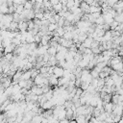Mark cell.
<instances>
[{"label":"cell","instance_id":"1","mask_svg":"<svg viewBox=\"0 0 123 123\" xmlns=\"http://www.w3.org/2000/svg\"><path fill=\"white\" fill-rule=\"evenodd\" d=\"M63 71H64V68L62 67V66H59V65H56L55 68H54V74H55L58 78L63 76Z\"/></svg>","mask_w":123,"mask_h":123},{"label":"cell","instance_id":"2","mask_svg":"<svg viewBox=\"0 0 123 123\" xmlns=\"http://www.w3.org/2000/svg\"><path fill=\"white\" fill-rule=\"evenodd\" d=\"M48 79H49V85L50 86H58V84H59V78L55 74H52Z\"/></svg>","mask_w":123,"mask_h":123},{"label":"cell","instance_id":"3","mask_svg":"<svg viewBox=\"0 0 123 123\" xmlns=\"http://www.w3.org/2000/svg\"><path fill=\"white\" fill-rule=\"evenodd\" d=\"M80 8L82 9L83 12H86V13H89V8H90V5L88 3H86V1H82L81 4H80Z\"/></svg>","mask_w":123,"mask_h":123},{"label":"cell","instance_id":"4","mask_svg":"<svg viewBox=\"0 0 123 123\" xmlns=\"http://www.w3.org/2000/svg\"><path fill=\"white\" fill-rule=\"evenodd\" d=\"M18 29H19V31H26V30H28V21L20 20L18 22Z\"/></svg>","mask_w":123,"mask_h":123},{"label":"cell","instance_id":"5","mask_svg":"<svg viewBox=\"0 0 123 123\" xmlns=\"http://www.w3.org/2000/svg\"><path fill=\"white\" fill-rule=\"evenodd\" d=\"M112 39V34H111V30L106 31L105 35L103 36V40L102 41H109Z\"/></svg>","mask_w":123,"mask_h":123},{"label":"cell","instance_id":"6","mask_svg":"<svg viewBox=\"0 0 123 123\" xmlns=\"http://www.w3.org/2000/svg\"><path fill=\"white\" fill-rule=\"evenodd\" d=\"M43 78H44V77L39 73V74L34 79V84H35V85H37V86L42 85V84H43Z\"/></svg>","mask_w":123,"mask_h":123},{"label":"cell","instance_id":"7","mask_svg":"<svg viewBox=\"0 0 123 123\" xmlns=\"http://www.w3.org/2000/svg\"><path fill=\"white\" fill-rule=\"evenodd\" d=\"M69 81H70V79L67 78V77H64V76L60 77V78H59V84H58V86H64L65 84H68Z\"/></svg>","mask_w":123,"mask_h":123},{"label":"cell","instance_id":"8","mask_svg":"<svg viewBox=\"0 0 123 123\" xmlns=\"http://www.w3.org/2000/svg\"><path fill=\"white\" fill-rule=\"evenodd\" d=\"M104 110H105V111H107V112H112V110H113V103H112V102H109V103L104 104Z\"/></svg>","mask_w":123,"mask_h":123},{"label":"cell","instance_id":"9","mask_svg":"<svg viewBox=\"0 0 123 123\" xmlns=\"http://www.w3.org/2000/svg\"><path fill=\"white\" fill-rule=\"evenodd\" d=\"M42 117H43V115H42V114H40V113H36V114L33 116V118H32V121H31V122L39 123V122H41Z\"/></svg>","mask_w":123,"mask_h":123},{"label":"cell","instance_id":"10","mask_svg":"<svg viewBox=\"0 0 123 123\" xmlns=\"http://www.w3.org/2000/svg\"><path fill=\"white\" fill-rule=\"evenodd\" d=\"M111 68H112V69H114V70H115V71H117V72H123V62H118V63H116V64L112 65V66H111Z\"/></svg>","mask_w":123,"mask_h":123},{"label":"cell","instance_id":"11","mask_svg":"<svg viewBox=\"0 0 123 123\" xmlns=\"http://www.w3.org/2000/svg\"><path fill=\"white\" fill-rule=\"evenodd\" d=\"M0 12L1 13H9V5L7 3H3L0 6Z\"/></svg>","mask_w":123,"mask_h":123},{"label":"cell","instance_id":"12","mask_svg":"<svg viewBox=\"0 0 123 123\" xmlns=\"http://www.w3.org/2000/svg\"><path fill=\"white\" fill-rule=\"evenodd\" d=\"M102 12V7L101 6H93V5H90L89 13H93V12Z\"/></svg>","mask_w":123,"mask_h":123},{"label":"cell","instance_id":"13","mask_svg":"<svg viewBox=\"0 0 123 123\" xmlns=\"http://www.w3.org/2000/svg\"><path fill=\"white\" fill-rule=\"evenodd\" d=\"M9 30L12 31V32L18 31V30H19V29H18V22H16V21L11 22V25H10V27H9Z\"/></svg>","mask_w":123,"mask_h":123},{"label":"cell","instance_id":"14","mask_svg":"<svg viewBox=\"0 0 123 123\" xmlns=\"http://www.w3.org/2000/svg\"><path fill=\"white\" fill-rule=\"evenodd\" d=\"M55 106H54V104L52 103V101L51 100H47L43 105H42V108L44 109V110H49V109H53Z\"/></svg>","mask_w":123,"mask_h":123},{"label":"cell","instance_id":"15","mask_svg":"<svg viewBox=\"0 0 123 123\" xmlns=\"http://www.w3.org/2000/svg\"><path fill=\"white\" fill-rule=\"evenodd\" d=\"M93 40H94V38H93V37H87L86 38V40L84 41V43H85V45H86V47H88V48H91V44H92V42H93Z\"/></svg>","mask_w":123,"mask_h":123},{"label":"cell","instance_id":"16","mask_svg":"<svg viewBox=\"0 0 123 123\" xmlns=\"http://www.w3.org/2000/svg\"><path fill=\"white\" fill-rule=\"evenodd\" d=\"M63 118H66V109H63V110H62L60 112H59V114H58V119L61 121L62 119H63Z\"/></svg>","mask_w":123,"mask_h":123},{"label":"cell","instance_id":"17","mask_svg":"<svg viewBox=\"0 0 123 123\" xmlns=\"http://www.w3.org/2000/svg\"><path fill=\"white\" fill-rule=\"evenodd\" d=\"M62 4L60 2V3H58V4H55V5H53V9L57 12H61L62 10Z\"/></svg>","mask_w":123,"mask_h":123},{"label":"cell","instance_id":"18","mask_svg":"<svg viewBox=\"0 0 123 123\" xmlns=\"http://www.w3.org/2000/svg\"><path fill=\"white\" fill-rule=\"evenodd\" d=\"M47 52H48L50 55H56L57 52H58V50H57V47H56V46H50V47L48 48Z\"/></svg>","mask_w":123,"mask_h":123},{"label":"cell","instance_id":"19","mask_svg":"<svg viewBox=\"0 0 123 123\" xmlns=\"http://www.w3.org/2000/svg\"><path fill=\"white\" fill-rule=\"evenodd\" d=\"M111 102L113 104H118V102H119V94L113 93L112 96H111Z\"/></svg>","mask_w":123,"mask_h":123},{"label":"cell","instance_id":"20","mask_svg":"<svg viewBox=\"0 0 123 123\" xmlns=\"http://www.w3.org/2000/svg\"><path fill=\"white\" fill-rule=\"evenodd\" d=\"M95 24L96 25H103V24H105V19H104L103 15H101L100 17L95 19Z\"/></svg>","mask_w":123,"mask_h":123},{"label":"cell","instance_id":"21","mask_svg":"<svg viewBox=\"0 0 123 123\" xmlns=\"http://www.w3.org/2000/svg\"><path fill=\"white\" fill-rule=\"evenodd\" d=\"M59 26H58V24L57 23H50L49 25H48V31H51V32H54V31H56L57 30V28H58Z\"/></svg>","mask_w":123,"mask_h":123},{"label":"cell","instance_id":"22","mask_svg":"<svg viewBox=\"0 0 123 123\" xmlns=\"http://www.w3.org/2000/svg\"><path fill=\"white\" fill-rule=\"evenodd\" d=\"M73 33L71 32V31H67V32H65L64 33V35H63V37L65 38V39H72L73 38Z\"/></svg>","mask_w":123,"mask_h":123},{"label":"cell","instance_id":"23","mask_svg":"<svg viewBox=\"0 0 123 123\" xmlns=\"http://www.w3.org/2000/svg\"><path fill=\"white\" fill-rule=\"evenodd\" d=\"M87 64H88V62H86L84 59L80 60V61H79V62H78V66H80V67H82V68H85V67L86 68Z\"/></svg>","mask_w":123,"mask_h":123},{"label":"cell","instance_id":"24","mask_svg":"<svg viewBox=\"0 0 123 123\" xmlns=\"http://www.w3.org/2000/svg\"><path fill=\"white\" fill-rule=\"evenodd\" d=\"M24 8L26 9V10H33V8H34V5L31 3V1H26L25 3H24Z\"/></svg>","mask_w":123,"mask_h":123},{"label":"cell","instance_id":"25","mask_svg":"<svg viewBox=\"0 0 123 123\" xmlns=\"http://www.w3.org/2000/svg\"><path fill=\"white\" fill-rule=\"evenodd\" d=\"M56 32L58 33V35H59L60 37H63V35H64V33H65V30H64L63 27H58L57 30H56Z\"/></svg>","mask_w":123,"mask_h":123},{"label":"cell","instance_id":"26","mask_svg":"<svg viewBox=\"0 0 123 123\" xmlns=\"http://www.w3.org/2000/svg\"><path fill=\"white\" fill-rule=\"evenodd\" d=\"M25 10V8H24V4H19L18 6H17V8H16V12L17 13H19V14H21L22 12H23V11Z\"/></svg>","mask_w":123,"mask_h":123},{"label":"cell","instance_id":"27","mask_svg":"<svg viewBox=\"0 0 123 123\" xmlns=\"http://www.w3.org/2000/svg\"><path fill=\"white\" fill-rule=\"evenodd\" d=\"M114 20L118 21L119 23H123V12L118 13V14H117V15L114 17Z\"/></svg>","mask_w":123,"mask_h":123},{"label":"cell","instance_id":"28","mask_svg":"<svg viewBox=\"0 0 123 123\" xmlns=\"http://www.w3.org/2000/svg\"><path fill=\"white\" fill-rule=\"evenodd\" d=\"M35 18H38V19L42 20V19L44 18V12H36Z\"/></svg>","mask_w":123,"mask_h":123},{"label":"cell","instance_id":"29","mask_svg":"<svg viewBox=\"0 0 123 123\" xmlns=\"http://www.w3.org/2000/svg\"><path fill=\"white\" fill-rule=\"evenodd\" d=\"M89 83H87V82H82V84H81V88L83 89V90H86L87 88H88V86H89Z\"/></svg>","mask_w":123,"mask_h":123},{"label":"cell","instance_id":"30","mask_svg":"<svg viewBox=\"0 0 123 123\" xmlns=\"http://www.w3.org/2000/svg\"><path fill=\"white\" fill-rule=\"evenodd\" d=\"M36 27V24H35V22H34V20H28V30H32V29H34Z\"/></svg>","mask_w":123,"mask_h":123},{"label":"cell","instance_id":"31","mask_svg":"<svg viewBox=\"0 0 123 123\" xmlns=\"http://www.w3.org/2000/svg\"><path fill=\"white\" fill-rule=\"evenodd\" d=\"M90 73H91V75H92L93 78H99V73H100V72H98L96 69L92 68V69L90 70Z\"/></svg>","mask_w":123,"mask_h":123},{"label":"cell","instance_id":"32","mask_svg":"<svg viewBox=\"0 0 123 123\" xmlns=\"http://www.w3.org/2000/svg\"><path fill=\"white\" fill-rule=\"evenodd\" d=\"M44 95H45V97L47 98V100H50L53 96H54V94H53V90L52 89H50L48 92H46V93H44Z\"/></svg>","mask_w":123,"mask_h":123},{"label":"cell","instance_id":"33","mask_svg":"<svg viewBox=\"0 0 123 123\" xmlns=\"http://www.w3.org/2000/svg\"><path fill=\"white\" fill-rule=\"evenodd\" d=\"M90 85H91L94 88H96V87L98 86V78H93L92 81H91V83H90Z\"/></svg>","mask_w":123,"mask_h":123},{"label":"cell","instance_id":"34","mask_svg":"<svg viewBox=\"0 0 123 123\" xmlns=\"http://www.w3.org/2000/svg\"><path fill=\"white\" fill-rule=\"evenodd\" d=\"M91 49H92V53L95 54V55H99V54L102 53V51L100 50L99 46H98V47H93V48H91Z\"/></svg>","mask_w":123,"mask_h":123},{"label":"cell","instance_id":"35","mask_svg":"<svg viewBox=\"0 0 123 123\" xmlns=\"http://www.w3.org/2000/svg\"><path fill=\"white\" fill-rule=\"evenodd\" d=\"M64 21H65V18H64V17H61V19L57 22L58 26H59V27H63V26H64Z\"/></svg>","mask_w":123,"mask_h":123},{"label":"cell","instance_id":"36","mask_svg":"<svg viewBox=\"0 0 123 123\" xmlns=\"http://www.w3.org/2000/svg\"><path fill=\"white\" fill-rule=\"evenodd\" d=\"M5 57H6V59L8 60V61H12V59H13V53H5V55H4Z\"/></svg>","mask_w":123,"mask_h":123},{"label":"cell","instance_id":"37","mask_svg":"<svg viewBox=\"0 0 123 123\" xmlns=\"http://www.w3.org/2000/svg\"><path fill=\"white\" fill-rule=\"evenodd\" d=\"M12 43H14L16 46H18V45H20L22 43V41H21V39H19L17 37H13L12 38Z\"/></svg>","mask_w":123,"mask_h":123},{"label":"cell","instance_id":"38","mask_svg":"<svg viewBox=\"0 0 123 123\" xmlns=\"http://www.w3.org/2000/svg\"><path fill=\"white\" fill-rule=\"evenodd\" d=\"M119 24H120V23H119L118 21L114 20V21H113V22L111 24V30H114V29H115V28H116V27H117Z\"/></svg>","mask_w":123,"mask_h":123},{"label":"cell","instance_id":"39","mask_svg":"<svg viewBox=\"0 0 123 123\" xmlns=\"http://www.w3.org/2000/svg\"><path fill=\"white\" fill-rule=\"evenodd\" d=\"M112 85H114V80L111 79H111H109L108 81H106V86H111Z\"/></svg>","mask_w":123,"mask_h":123},{"label":"cell","instance_id":"40","mask_svg":"<svg viewBox=\"0 0 123 123\" xmlns=\"http://www.w3.org/2000/svg\"><path fill=\"white\" fill-rule=\"evenodd\" d=\"M92 14V16L94 17V18H98V17H100L101 15H102V12H93V13H91Z\"/></svg>","mask_w":123,"mask_h":123},{"label":"cell","instance_id":"41","mask_svg":"<svg viewBox=\"0 0 123 123\" xmlns=\"http://www.w3.org/2000/svg\"><path fill=\"white\" fill-rule=\"evenodd\" d=\"M35 41H36L37 43H40V41H41V37H40L38 34L35 36Z\"/></svg>","mask_w":123,"mask_h":123},{"label":"cell","instance_id":"42","mask_svg":"<svg viewBox=\"0 0 123 123\" xmlns=\"http://www.w3.org/2000/svg\"><path fill=\"white\" fill-rule=\"evenodd\" d=\"M117 2H118L117 0H108V4H109L110 7H113V5L116 4Z\"/></svg>","mask_w":123,"mask_h":123},{"label":"cell","instance_id":"43","mask_svg":"<svg viewBox=\"0 0 123 123\" xmlns=\"http://www.w3.org/2000/svg\"><path fill=\"white\" fill-rule=\"evenodd\" d=\"M100 43H101V42H99V41H97V40H93V42H92V44H91V48H93V47H98V46L100 45Z\"/></svg>","mask_w":123,"mask_h":123},{"label":"cell","instance_id":"44","mask_svg":"<svg viewBox=\"0 0 123 123\" xmlns=\"http://www.w3.org/2000/svg\"><path fill=\"white\" fill-rule=\"evenodd\" d=\"M103 28L105 31H109V30H111V25L108 23H105V24H103Z\"/></svg>","mask_w":123,"mask_h":123},{"label":"cell","instance_id":"45","mask_svg":"<svg viewBox=\"0 0 123 123\" xmlns=\"http://www.w3.org/2000/svg\"><path fill=\"white\" fill-rule=\"evenodd\" d=\"M53 16H54V18H55L56 22H58V21H59V20L61 19V17H62V16H61V15H60V14H59L58 12H57V13H55V14H54Z\"/></svg>","mask_w":123,"mask_h":123},{"label":"cell","instance_id":"46","mask_svg":"<svg viewBox=\"0 0 123 123\" xmlns=\"http://www.w3.org/2000/svg\"><path fill=\"white\" fill-rule=\"evenodd\" d=\"M84 53H85V54H92V49H91V48H88V47H86ZM84 53H83V54H84Z\"/></svg>","mask_w":123,"mask_h":123},{"label":"cell","instance_id":"47","mask_svg":"<svg viewBox=\"0 0 123 123\" xmlns=\"http://www.w3.org/2000/svg\"><path fill=\"white\" fill-rule=\"evenodd\" d=\"M116 93L119 94V95H123V88H119L116 90Z\"/></svg>","mask_w":123,"mask_h":123},{"label":"cell","instance_id":"48","mask_svg":"<svg viewBox=\"0 0 123 123\" xmlns=\"http://www.w3.org/2000/svg\"><path fill=\"white\" fill-rule=\"evenodd\" d=\"M60 2H61L62 5H66L67 2H68V0H60Z\"/></svg>","mask_w":123,"mask_h":123},{"label":"cell","instance_id":"49","mask_svg":"<svg viewBox=\"0 0 123 123\" xmlns=\"http://www.w3.org/2000/svg\"><path fill=\"white\" fill-rule=\"evenodd\" d=\"M117 1H121V0H117Z\"/></svg>","mask_w":123,"mask_h":123}]
</instances>
